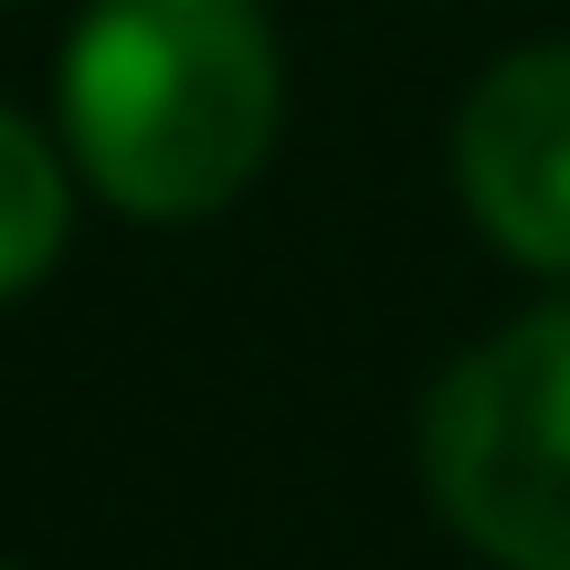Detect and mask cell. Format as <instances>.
Returning a JSON list of instances; mask_svg holds the SVG:
<instances>
[{
	"instance_id": "5",
	"label": "cell",
	"mask_w": 570,
	"mask_h": 570,
	"mask_svg": "<svg viewBox=\"0 0 570 570\" xmlns=\"http://www.w3.org/2000/svg\"><path fill=\"white\" fill-rule=\"evenodd\" d=\"M0 570H11V560H0Z\"/></svg>"
},
{
	"instance_id": "4",
	"label": "cell",
	"mask_w": 570,
	"mask_h": 570,
	"mask_svg": "<svg viewBox=\"0 0 570 570\" xmlns=\"http://www.w3.org/2000/svg\"><path fill=\"white\" fill-rule=\"evenodd\" d=\"M63 223H75L63 159L11 117V106H0V306H11L21 285H32V275L63 254Z\"/></svg>"
},
{
	"instance_id": "2",
	"label": "cell",
	"mask_w": 570,
	"mask_h": 570,
	"mask_svg": "<svg viewBox=\"0 0 570 570\" xmlns=\"http://www.w3.org/2000/svg\"><path fill=\"white\" fill-rule=\"evenodd\" d=\"M423 487L497 570H570V296L433 381Z\"/></svg>"
},
{
	"instance_id": "1",
	"label": "cell",
	"mask_w": 570,
	"mask_h": 570,
	"mask_svg": "<svg viewBox=\"0 0 570 570\" xmlns=\"http://www.w3.org/2000/svg\"><path fill=\"white\" fill-rule=\"evenodd\" d=\"M285 63L254 0H96L63 42V138L127 223H202L275 159Z\"/></svg>"
},
{
	"instance_id": "3",
	"label": "cell",
	"mask_w": 570,
	"mask_h": 570,
	"mask_svg": "<svg viewBox=\"0 0 570 570\" xmlns=\"http://www.w3.org/2000/svg\"><path fill=\"white\" fill-rule=\"evenodd\" d=\"M454 180L497 254L570 275V42L487 63L454 117Z\"/></svg>"
}]
</instances>
